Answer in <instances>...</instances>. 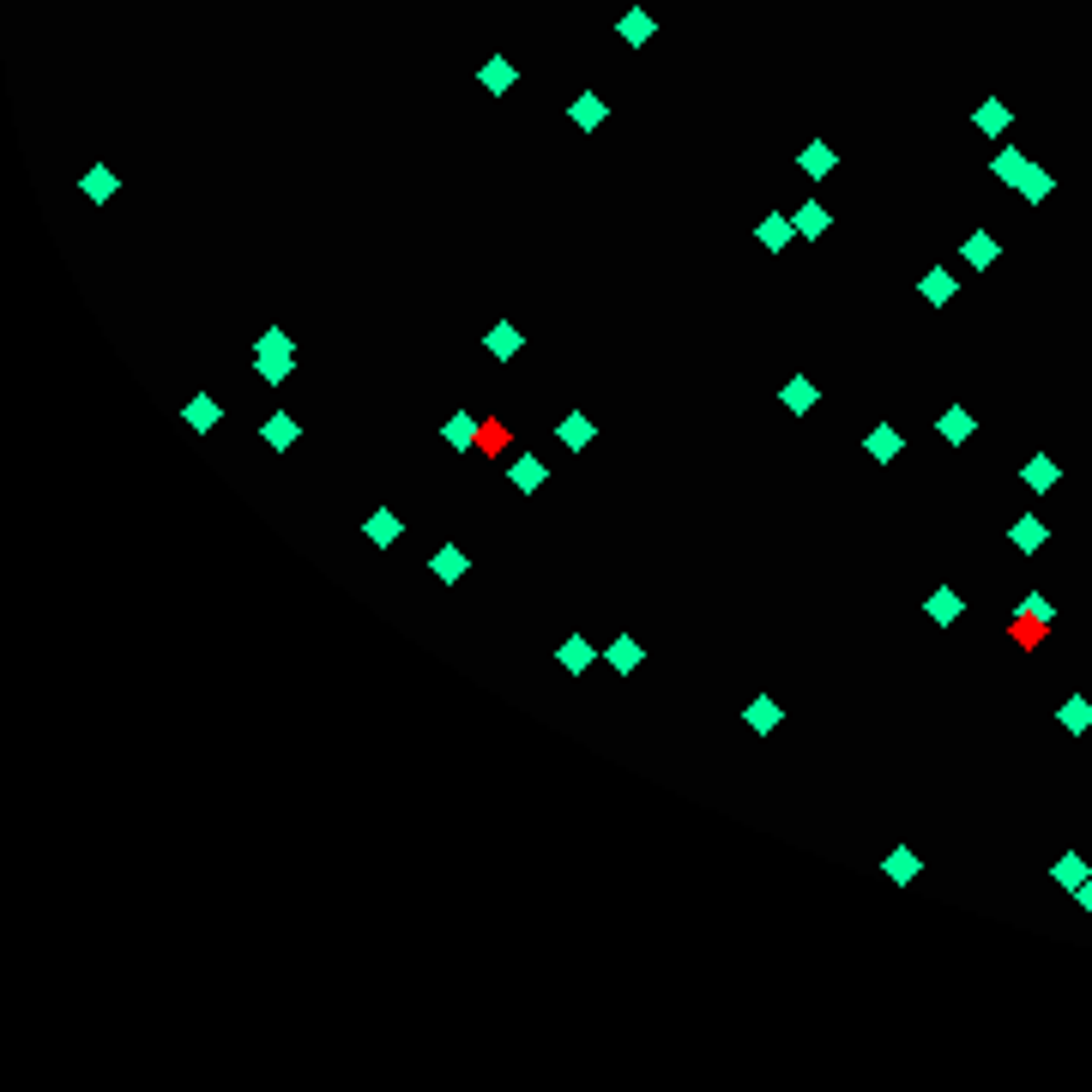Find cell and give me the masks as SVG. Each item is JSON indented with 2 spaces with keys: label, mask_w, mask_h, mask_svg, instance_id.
<instances>
[{
  "label": "cell",
  "mask_w": 1092,
  "mask_h": 1092,
  "mask_svg": "<svg viewBox=\"0 0 1092 1092\" xmlns=\"http://www.w3.org/2000/svg\"><path fill=\"white\" fill-rule=\"evenodd\" d=\"M1075 899H1080V911H1092V876H1086V881H1080V888H1075Z\"/></svg>",
  "instance_id": "32"
},
{
  "label": "cell",
  "mask_w": 1092,
  "mask_h": 1092,
  "mask_svg": "<svg viewBox=\"0 0 1092 1092\" xmlns=\"http://www.w3.org/2000/svg\"><path fill=\"white\" fill-rule=\"evenodd\" d=\"M182 423H187V429H193V435H212L217 423H224V404H217V399H205V392H200V399H187Z\"/></svg>",
  "instance_id": "23"
},
{
  "label": "cell",
  "mask_w": 1092,
  "mask_h": 1092,
  "mask_svg": "<svg viewBox=\"0 0 1092 1092\" xmlns=\"http://www.w3.org/2000/svg\"><path fill=\"white\" fill-rule=\"evenodd\" d=\"M923 616H930L935 628H954V622L965 616V598H960V591H954V586H935L930 598H923Z\"/></svg>",
  "instance_id": "7"
},
{
  "label": "cell",
  "mask_w": 1092,
  "mask_h": 1092,
  "mask_svg": "<svg viewBox=\"0 0 1092 1092\" xmlns=\"http://www.w3.org/2000/svg\"><path fill=\"white\" fill-rule=\"evenodd\" d=\"M790 217H797V236H827V205L821 200H803Z\"/></svg>",
  "instance_id": "31"
},
{
  "label": "cell",
  "mask_w": 1092,
  "mask_h": 1092,
  "mask_svg": "<svg viewBox=\"0 0 1092 1092\" xmlns=\"http://www.w3.org/2000/svg\"><path fill=\"white\" fill-rule=\"evenodd\" d=\"M616 37H622V43H628V49H646L652 37H658V18H652L646 6H628V13L616 18Z\"/></svg>",
  "instance_id": "5"
},
{
  "label": "cell",
  "mask_w": 1092,
  "mask_h": 1092,
  "mask_svg": "<svg viewBox=\"0 0 1092 1092\" xmlns=\"http://www.w3.org/2000/svg\"><path fill=\"white\" fill-rule=\"evenodd\" d=\"M556 435H561V447H568V453H586V447H591V435H598V429H591V417H586V411H568Z\"/></svg>",
  "instance_id": "25"
},
{
  "label": "cell",
  "mask_w": 1092,
  "mask_h": 1092,
  "mask_svg": "<svg viewBox=\"0 0 1092 1092\" xmlns=\"http://www.w3.org/2000/svg\"><path fill=\"white\" fill-rule=\"evenodd\" d=\"M1044 519H1032V513H1026V519H1014V525H1008V544H1014V549H1020V556H1032V549H1044Z\"/></svg>",
  "instance_id": "26"
},
{
  "label": "cell",
  "mask_w": 1092,
  "mask_h": 1092,
  "mask_svg": "<svg viewBox=\"0 0 1092 1092\" xmlns=\"http://www.w3.org/2000/svg\"><path fill=\"white\" fill-rule=\"evenodd\" d=\"M1020 483L1032 489V495H1050V489L1063 483V471H1056V459H1050V453H1032V459L1020 465Z\"/></svg>",
  "instance_id": "17"
},
{
  "label": "cell",
  "mask_w": 1092,
  "mask_h": 1092,
  "mask_svg": "<svg viewBox=\"0 0 1092 1092\" xmlns=\"http://www.w3.org/2000/svg\"><path fill=\"white\" fill-rule=\"evenodd\" d=\"M640 658H646V652H640V640H634V634H616V640L604 646V664H610L616 676H634V670H640Z\"/></svg>",
  "instance_id": "22"
},
{
  "label": "cell",
  "mask_w": 1092,
  "mask_h": 1092,
  "mask_svg": "<svg viewBox=\"0 0 1092 1092\" xmlns=\"http://www.w3.org/2000/svg\"><path fill=\"white\" fill-rule=\"evenodd\" d=\"M996 259H1002V242H996L990 230H972L960 242V266H972V272H990Z\"/></svg>",
  "instance_id": "4"
},
{
  "label": "cell",
  "mask_w": 1092,
  "mask_h": 1092,
  "mask_svg": "<svg viewBox=\"0 0 1092 1092\" xmlns=\"http://www.w3.org/2000/svg\"><path fill=\"white\" fill-rule=\"evenodd\" d=\"M429 574H435V579H447V586H459V579L471 574V556H465L459 544H441V549L429 556Z\"/></svg>",
  "instance_id": "10"
},
{
  "label": "cell",
  "mask_w": 1092,
  "mask_h": 1092,
  "mask_svg": "<svg viewBox=\"0 0 1092 1092\" xmlns=\"http://www.w3.org/2000/svg\"><path fill=\"white\" fill-rule=\"evenodd\" d=\"M591 658H598V646H591L586 634H568V640L556 646V664H561L568 676H586V670H591Z\"/></svg>",
  "instance_id": "14"
},
{
  "label": "cell",
  "mask_w": 1092,
  "mask_h": 1092,
  "mask_svg": "<svg viewBox=\"0 0 1092 1092\" xmlns=\"http://www.w3.org/2000/svg\"><path fill=\"white\" fill-rule=\"evenodd\" d=\"M815 399H821V387L809 381V374H790L785 387H778V404H785L790 417H809V411H815Z\"/></svg>",
  "instance_id": "9"
},
{
  "label": "cell",
  "mask_w": 1092,
  "mask_h": 1092,
  "mask_svg": "<svg viewBox=\"0 0 1092 1092\" xmlns=\"http://www.w3.org/2000/svg\"><path fill=\"white\" fill-rule=\"evenodd\" d=\"M797 170H803L809 182H827V175L839 170V151H833V145H827V139H809L803 151H797Z\"/></svg>",
  "instance_id": "6"
},
{
  "label": "cell",
  "mask_w": 1092,
  "mask_h": 1092,
  "mask_svg": "<svg viewBox=\"0 0 1092 1092\" xmlns=\"http://www.w3.org/2000/svg\"><path fill=\"white\" fill-rule=\"evenodd\" d=\"M1056 724H1063L1068 736H1086L1092 731V700H1086V694H1068V700L1056 706Z\"/></svg>",
  "instance_id": "24"
},
{
  "label": "cell",
  "mask_w": 1092,
  "mask_h": 1092,
  "mask_svg": "<svg viewBox=\"0 0 1092 1092\" xmlns=\"http://www.w3.org/2000/svg\"><path fill=\"white\" fill-rule=\"evenodd\" d=\"M399 532H404V519L392 513V507H374L369 525H362V537H369L374 549H392V544H399Z\"/></svg>",
  "instance_id": "19"
},
{
  "label": "cell",
  "mask_w": 1092,
  "mask_h": 1092,
  "mask_svg": "<svg viewBox=\"0 0 1092 1092\" xmlns=\"http://www.w3.org/2000/svg\"><path fill=\"white\" fill-rule=\"evenodd\" d=\"M881 876L899 881V888H911V881H918V851H911V845H893L888 863H881Z\"/></svg>",
  "instance_id": "27"
},
{
  "label": "cell",
  "mask_w": 1092,
  "mask_h": 1092,
  "mask_svg": "<svg viewBox=\"0 0 1092 1092\" xmlns=\"http://www.w3.org/2000/svg\"><path fill=\"white\" fill-rule=\"evenodd\" d=\"M1026 163H1032V158H1020L1014 145H1002V151H996V158H990V175H996V182H1008V187H1020Z\"/></svg>",
  "instance_id": "29"
},
{
  "label": "cell",
  "mask_w": 1092,
  "mask_h": 1092,
  "mask_svg": "<svg viewBox=\"0 0 1092 1092\" xmlns=\"http://www.w3.org/2000/svg\"><path fill=\"white\" fill-rule=\"evenodd\" d=\"M972 429H977V417L965 411V404H948V411L935 417V435H942L948 447H965V441H972Z\"/></svg>",
  "instance_id": "16"
},
{
  "label": "cell",
  "mask_w": 1092,
  "mask_h": 1092,
  "mask_svg": "<svg viewBox=\"0 0 1092 1092\" xmlns=\"http://www.w3.org/2000/svg\"><path fill=\"white\" fill-rule=\"evenodd\" d=\"M290 369H296V345H290V332L284 326H266L254 338V374L266 381V387H284Z\"/></svg>",
  "instance_id": "1"
},
{
  "label": "cell",
  "mask_w": 1092,
  "mask_h": 1092,
  "mask_svg": "<svg viewBox=\"0 0 1092 1092\" xmlns=\"http://www.w3.org/2000/svg\"><path fill=\"white\" fill-rule=\"evenodd\" d=\"M755 242H761L767 254H785V248L797 242V217H785V212H767L761 224H755Z\"/></svg>",
  "instance_id": "3"
},
{
  "label": "cell",
  "mask_w": 1092,
  "mask_h": 1092,
  "mask_svg": "<svg viewBox=\"0 0 1092 1092\" xmlns=\"http://www.w3.org/2000/svg\"><path fill=\"white\" fill-rule=\"evenodd\" d=\"M519 345H525V332H519V326H513V320H495V326H489V332H483V350H489V357H495V362H507V357H519Z\"/></svg>",
  "instance_id": "18"
},
{
  "label": "cell",
  "mask_w": 1092,
  "mask_h": 1092,
  "mask_svg": "<svg viewBox=\"0 0 1092 1092\" xmlns=\"http://www.w3.org/2000/svg\"><path fill=\"white\" fill-rule=\"evenodd\" d=\"M296 435H303V423L290 417V411H272V417L259 423V441L272 447V453H290V447H296Z\"/></svg>",
  "instance_id": "15"
},
{
  "label": "cell",
  "mask_w": 1092,
  "mask_h": 1092,
  "mask_svg": "<svg viewBox=\"0 0 1092 1092\" xmlns=\"http://www.w3.org/2000/svg\"><path fill=\"white\" fill-rule=\"evenodd\" d=\"M954 290H960V284H954L948 266H930V272L918 278V296H923L930 308H948V303H954Z\"/></svg>",
  "instance_id": "21"
},
{
  "label": "cell",
  "mask_w": 1092,
  "mask_h": 1092,
  "mask_svg": "<svg viewBox=\"0 0 1092 1092\" xmlns=\"http://www.w3.org/2000/svg\"><path fill=\"white\" fill-rule=\"evenodd\" d=\"M1086 876H1092V869H1086V857H1080V851H1063V857H1056V869H1050V881H1056V888H1068V893H1075Z\"/></svg>",
  "instance_id": "28"
},
{
  "label": "cell",
  "mask_w": 1092,
  "mask_h": 1092,
  "mask_svg": "<svg viewBox=\"0 0 1092 1092\" xmlns=\"http://www.w3.org/2000/svg\"><path fill=\"white\" fill-rule=\"evenodd\" d=\"M568 121H574L579 133H598V127L610 121V103H604V97H591V91H579V97L568 103Z\"/></svg>",
  "instance_id": "11"
},
{
  "label": "cell",
  "mask_w": 1092,
  "mask_h": 1092,
  "mask_svg": "<svg viewBox=\"0 0 1092 1092\" xmlns=\"http://www.w3.org/2000/svg\"><path fill=\"white\" fill-rule=\"evenodd\" d=\"M79 193H85L91 205H109V193H121V175L109 170V163H91V170L79 175Z\"/></svg>",
  "instance_id": "13"
},
{
  "label": "cell",
  "mask_w": 1092,
  "mask_h": 1092,
  "mask_svg": "<svg viewBox=\"0 0 1092 1092\" xmlns=\"http://www.w3.org/2000/svg\"><path fill=\"white\" fill-rule=\"evenodd\" d=\"M906 453V435L893 429V423H876V429L863 435V459H876V465H893Z\"/></svg>",
  "instance_id": "2"
},
{
  "label": "cell",
  "mask_w": 1092,
  "mask_h": 1092,
  "mask_svg": "<svg viewBox=\"0 0 1092 1092\" xmlns=\"http://www.w3.org/2000/svg\"><path fill=\"white\" fill-rule=\"evenodd\" d=\"M1008 121H1014V109H1008L1002 97H984V103L972 109V127L984 133V139H1002V133H1008Z\"/></svg>",
  "instance_id": "12"
},
{
  "label": "cell",
  "mask_w": 1092,
  "mask_h": 1092,
  "mask_svg": "<svg viewBox=\"0 0 1092 1092\" xmlns=\"http://www.w3.org/2000/svg\"><path fill=\"white\" fill-rule=\"evenodd\" d=\"M743 724H748V731H755V736H773L778 724H785V706H778L773 694H755V700L743 706Z\"/></svg>",
  "instance_id": "8"
},
{
  "label": "cell",
  "mask_w": 1092,
  "mask_h": 1092,
  "mask_svg": "<svg viewBox=\"0 0 1092 1092\" xmlns=\"http://www.w3.org/2000/svg\"><path fill=\"white\" fill-rule=\"evenodd\" d=\"M1050 187H1056V182H1050V170H1044V163H1026V175H1020V193H1026V205H1044V200H1050Z\"/></svg>",
  "instance_id": "30"
},
{
  "label": "cell",
  "mask_w": 1092,
  "mask_h": 1092,
  "mask_svg": "<svg viewBox=\"0 0 1092 1092\" xmlns=\"http://www.w3.org/2000/svg\"><path fill=\"white\" fill-rule=\"evenodd\" d=\"M477 79H483V91H495V97H507V91L519 85V67L507 55H489L483 67H477Z\"/></svg>",
  "instance_id": "20"
}]
</instances>
